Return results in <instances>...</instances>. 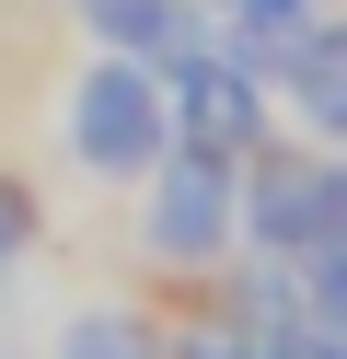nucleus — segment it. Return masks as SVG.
Segmentation results:
<instances>
[{
	"label": "nucleus",
	"instance_id": "1",
	"mask_svg": "<svg viewBox=\"0 0 347 359\" xmlns=\"http://www.w3.org/2000/svg\"><path fill=\"white\" fill-rule=\"evenodd\" d=\"M46 151H58V174H81V186H139V174L174 151L162 70L128 58V47H81L58 70V93H46Z\"/></svg>",
	"mask_w": 347,
	"mask_h": 359
},
{
	"label": "nucleus",
	"instance_id": "2",
	"mask_svg": "<svg viewBox=\"0 0 347 359\" xmlns=\"http://www.w3.org/2000/svg\"><path fill=\"white\" fill-rule=\"evenodd\" d=\"M128 197H139L128 209V255L151 266V278H220V266L243 255V163H220V151L174 140Z\"/></svg>",
	"mask_w": 347,
	"mask_h": 359
},
{
	"label": "nucleus",
	"instance_id": "3",
	"mask_svg": "<svg viewBox=\"0 0 347 359\" xmlns=\"http://www.w3.org/2000/svg\"><path fill=\"white\" fill-rule=\"evenodd\" d=\"M324 232H347V151L278 128L266 151H243V243L254 255H313Z\"/></svg>",
	"mask_w": 347,
	"mask_h": 359
},
{
	"label": "nucleus",
	"instance_id": "4",
	"mask_svg": "<svg viewBox=\"0 0 347 359\" xmlns=\"http://www.w3.org/2000/svg\"><path fill=\"white\" fill-rule=\"evenodd\" d=\"M162 93H174V140H185V151L243 163V151L278 140V93H266V70H254L231 35H197V47L162 70Z\"/></svg>",
	"mask_w": 347,
	"mask_h": 359
},
{
	"label": "nucleus",
	"instance_id": "5",
	"mask_svg": "<svg viewBox=\"0 0 347 359\" xmlns=\"http://www.w3.org/2000/svg\"><path fill=\"white\" fill-rule=\"evenodd\" d=\"M243 58L266 70L278 128H301V140L347 151V0H336V12H301V24H278L266 47H243Z\"/></svg>",
	"mask_w": 347,
	"mask_h": 359
},
{
	"label": "nucleus",
	"instance_id": "6",
	"mask_svg": "<svg viewBox=\"0 0 347 359\" xmlns=\"http://www.w3.org/2000/svg\"><path fill=\"white\" fill-rule=\"evenodd\" d=\"M46 359H162V325L128 290H69L46 313Z\"/></svg>",
	"mask_w": 347,
	"mask_h": 359
},
{
	"label": "nucleus",
	"instance_id": "7",
	"mask_svg": "<svg viewBox=\"0 0 347 359\" xmlns=\"http://www.w3.org/2000/svg\"><path fill=\"white\" fill-rule=\"evenodd\" d=\"M162 359H266V336H243L208 302V313H174V325H162Z\"/></svg>",
	"mask_w": 347,
	"mask_h": 359
},
{
	"label": "nucleus",
	"instance_id": "8",
	"mask_svg": "<svg viewBox=\"0 0 347 359\" xmlns=\"http://www.w3.org/2000/svg\"><path fill=\"white\" fill-rule=\"evenodd\" d=\"M35 243H46V197L23 186L12 163H0V266H23V255H35Z\"/></svg>",
	"mask_w": 347,
	"mask_h": 359
},
{
	"label": "nucleus",
	"instance_id": "9",
	"mask_svg": "<svg viewBox=\"0 0 347 359\" xmlns=\"http://www.w3.org/2000/svg\"><path fill=\"white\" fill-rule=\"evenodd\" d=\"M301 12H336V0H231L220 24H231V47H266L278 24H301Z\"/></svg>",
	"mask_w": 347,
	"mask_h": 359
},
{
	"label": "nucleus",
	"instance_id": "10",
	"mask_svg": "<svg viewBox=\"0 0 347 359\" xmlns=\"http://www.w3.org/2000/svg\"><path fill=\"white\" fill-rule=\"evenodd\" d=\"M266 359H347V325H313V313H290V325L266 336Z\"/></svg>",
	"mask_w": 347,
	"mask_h": 359
},
{
	"label": "nucleus",
	"instance_id": "11",
	"mask_svg": "<svg viewBox=\"0 0 347 359\" xmlns=\"http://www.w3.org/2000/svg\"><path fill=\"white\" fill-rule=\"evenodd\" d=\"M12 278H23V266H0V313H12Z\"/></svg>",
	"mask_w": 347,
	"mask_h": 359
},
{
	"label": "nucleus",
	"instance_id": "12",
	"mask_svg": "<svg viewBox=\"0 0 347 359\" xmlns=\"http://www.w3.org/2000/svg\"><path fill=\"white\" fill-rule=\"evenodd\" d=\"M197 12H231V0H197Z\"/></svg>",
	"mask_w": 347,
	"mask_h": 359
}]
</instances>
